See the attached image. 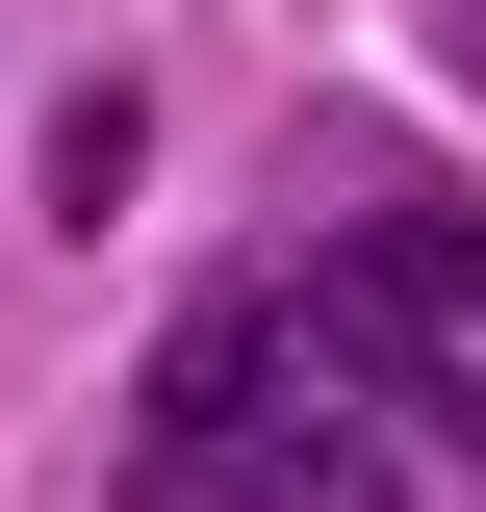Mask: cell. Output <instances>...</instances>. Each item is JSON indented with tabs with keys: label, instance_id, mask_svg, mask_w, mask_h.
<instances>
[{
	"label": "cell",
	"instance_id": "obj_2",
	"mask_svg": "<svg viewBox=\"0 0 486 512\" xmlns=\"http://www.w3.org/2000/svg\"><path fill=\"white\" fill-rule=\"evenodd\" d=\"M282 308H307V359L384 410V461H410V487H486V205L384 180L359 231L282 282Z\"/></svg>",
	"mask_w": 486,
	"mask_h": 512
},
{
	"label": "cell",
	"instance_id": "obj_1",
	"mask_svg": "<svg viewBox=\"0 0 486 512\" xmlns=\"http://www.w3.org/2000/svg\"><path fill=\"white\" fill-rule=\"evenodd\" d=\"M128 512H435V487L384 461L359 384L307 359L282 282H231V308H180L154 384H128Z\"/></svg>",
	"mask_w": 486,
	"mask_h": 512
}]
</instances>
